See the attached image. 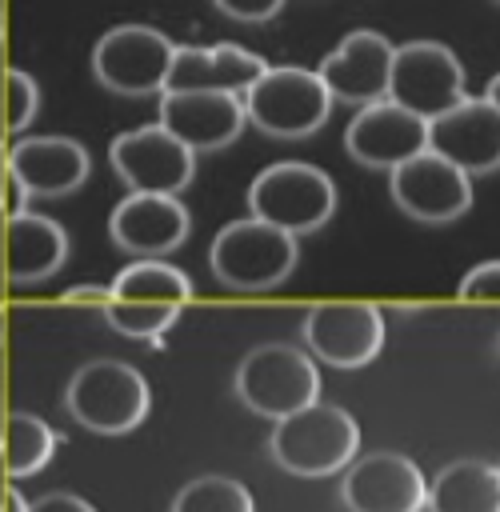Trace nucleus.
Listing matches in <instances>:
<instances>
[{"instance_id": "obj_13", "label": "nucleus", "mask_w": 500, "mask_h": 512, "mask_svg": "<svg viewBox=\"0 0 500 512\" xmlns=\"http://www.w3.org/2000/svg\"><path fill=\"white\" fill-rule=\"evenodd\" d=\"M392 52L384 32L376 28H356L348 32L324 60H320V80L332 92V100L348 108H364L376 100H388V76H392Z\"/></svg>"}, {"instance_id": "obj_10", "label": "nucleus", "mask_w": 500, "mask_h": 512, "mask_svg": "<svg viewBox=\"0 0 500 512\" xmlns=\"http://www.w3.org/2000/svg\"><path fill=\"white\" fill-rule=\"evenodd\" d=\"M304 344L312 360L332 368H364L384 348V312L368 300H324L304 316Z\"/></svg>"}, {"instance_id": "obj_20", "label": "nucleus", "mask_w": 500, "mask_h": 512, "mask_svg": "<svg viewBox=\"0 0 500 512\" xmlns=\"http://www.w3.org/2000/svg\"><path fill=\"white\" fill-rule=\"evenodd\" d=\"M268 64L240 48V44H212V48H192V44H176L172 52V68H168V84L164 92H184V88H212V92H232L244 96V88L264 72Z\"/></svg>"}, {"instance_id": "obj_2", "label": "nucleus", "mask_w": 500, "mask_h": 512, "mask_svg": "<svg viewBox=\"0 0 500 512\" xmlns=\"http://www.w3.org/2000/svg\"><path fill=\"white\" fill-rule=\"evenodd\" d=\"M244 120L276 140H304L332 116V92L316 68L268 64L240 96Z\"/></svg>"}, {"instance_id": "obj_39", "label": "nucleus", "mask_w": 500, "mask_h": 512, "mask_svg": "<svg viewBox=\"0 0 500 512\" xmlns=\"http://www.w3.org/2000/svg\"><path fill=\"white\" fill-rule=\"evenodd\" d=\"M496 4H500V0H496Z\"/></svg>"}, {"instance_id": "obj_24", "label": "nucleus", "mask_w": 500, "mask_h": 512, "mask_svg": "<svg viewBox=\"0 0 500 512\" xmlns=\"http://www.w3.org/2000/svg\"><path fill=\"white\" fill-rule=\"evenodd\" d=\"M172 512H256V500H252V492L240 480L212 472V476L188 480L176 492Z\"/></svg>"}, {"instance_id": "obj_29", "label": "nucleus", "mask_w": 500, "mask_h": 512, "mask_svg": "<svg viewBox=\"0 0 500 512\" xmlns=\"http://www.w3.org/2000/svg\"><path fill=\"white\" fill-rule=\"evenodd\" d=\"M28 512H96V508L76 492H48V496L32 500Z\"/></svg>"}, {"instance_id": "obj_21", "label": "nucleus", "mask_w": 500, "mask_h": 512, "mask_svg": "<svg viewBox=\"0 0 500 512\" xmlns=\"http://www.w3.org/2000/svg\"><path fill=\"white\" fill-rule=\"evenodd\" d=\"M424 512H500V472L488 460H452L428 480Z\"/></svg>"}, {"instance_id": "obj_19", "label": "nucleus", "mask_w": 500, "mask_h": 512, "mask_svg": "<svg viewBox=\"0 0 500 512\" xmlns=\"http://www.w3.org/2000/svg\"><path fill=\"white\" fill-rule=\"evenodd\" d=\"M68 232L52 216L40 212H12L4 224V272L12 284H40L68 260Z\"/></svg>"}, {"instance_id": "obj_26", "label": "nucleus", "mask_w": 500, "mask_h": 512, "mask_svg": "<svg viewBox=\"0 0 500 512\" xmlns=\"http://www.w3.org/2000/svg\"><path fill=\"white\" fill-rule=\"evenodd\" d=\"M36 108H40V88L28 72L20 68H8L4 76V120H8V132H20L36 120Z\"/></svg>"}, {"instance_id": "obj_11", "label": "nucleus", "mask_w": 500, "mask_h": 512, "mask_svg": "<svg viewBox=\"0 0 500 512\" xmlns=\"http://www.w3.org/2000/svg\"><path fill=\"white\" fill-rule=\"evenodd\" d=\"M388 188L400 212L416 224H452L472 208V176L432 148L396 164L388 172Z\"/></svg>"}, {"instance_id": "obj_17", "label": "nucleus", "mask_w": 500, "mask_h": 512, "mask_svg": "<svg viewBox=\"0 0 500 512\" xmlns=\"http://www.w3.org/2000/svg\"><path fill=\"white\" fill-rule=\"evenodd\" d=\"M160 128H168L192 152H216L244 132V104L232 92L212 88H184L160 92Z\"/></svg>"}, {"instance_id": "obj_16", "label": "nucleus", "mask_w": 500, "mask_h": 512, "mask_svg": "<svg viewBox=\"0 0 500 512\" xmlns=\"http://www.w3.org/2000/svg\"><path fill=\"white\" fill-rule=\"evenodd\" d=\"M188 232L192 216L180 196L128 192L108 216V236L128 256H168L188 240Z\"/></svg>"}, {"instance_id": "obj_9", "label": "nucleus", "mask_w": 500, "mask_h": 512, "mask_svg": "<svg viewBox=\"0 0 500 512\" xmlns=\"http://www.w3.org/2000/svg\"><path fill=\"white\" fill-rule=\"evenodd\" d=\"M108 160H112V172L124 180L128 192L180 196L196 176V152L188 144H180L160 124L120 132L108 144Z\"/></svg>"}, {"instance_id": "obj_25", "label": "nucleus", "mask_w": 500, "mask_h": 512, "mask_svg": "<svg viewBox=\"0 0 500 512\" xmlns=\"http://www.w3.org/2000/svg\"><path fill=\"white\" fill-rule=\"evenodd\" d=\"M180 308L176 304H136V300H112L104 304V320L128 336V340H160L176 324Z\"/></svg>"}, {"instance_id": "obj_33", "label": "nucleus", "mask_w": 500, "mask_h": 512, "mask_svg": "<svg viewBox=\"0 0 500 512\" xmlns=\"http://www.w3.org/2000/svg\"><path fill=\"white\" fill-rule=\"evenodd\" d=\"M8 488H12V472H8L4 452H0V512H4V496H8Z\"/></svg>"}, {"instance_id": "obj_18", "label": "nucleus", "mask_w": 500, "mask_h": 512, "mask_svg": "<svg viewBox=\"0 0 500 512\" xmlns=\"http://www.w3.org/2000/svg\"><path fill=\"white\" fill-rule=\"evenodd\" d=\"M88 148L72 136H24L8 148V172L20 196H68L88 180Z\"/></svg>"}, {"instance_id": "obj_37", "label": "nucleus", "mask_w": 500, "mask_h": 512, "mask_svg": "<svg viewBox=\"0 0 500 512\" xmlns=\"http://www.w3.org/2000/svg\"><path fill=\"white\" fill-rule=\"evenodd\" d=\"M0 336H4V324H0Z\"/></svg>"}, {"instance_id": "obj_32", "label": "nucleus", "mask_w": 500, "mask_h": 512, "mask_svg": "<svg viewBox=\"0 0 500 512\" xmlns=\"http://www.w3.org/2000/svg\"><path fill=\"white\" fill-rule=\"evenodd\" d=\"M8 188H16V184H12V172H8V152L0 148V204H4Z\"/></svg>"}, {"instance_id": "obj_3", "label": "nucleus", "mask_w": 500, "mask_h": 512, "mask_svg": "<svg viewBox=\"0 0 500 512\" xmlns=\"http://www.w3.org/2000/svg\"><path fill=\"white\" fill-rule=\"evenodd\" d=\"M296 256H300L296 236L256 216L224 224L208 248L212 276L236 292H264L284 284L288 272L296 268Z\"/></svg>"}, {"instance_id": "obj_14", "label": "nucleus", "mask_w": 500, "mask_h": 512, "mask_svg": "<svg viewBox=\"0 0 500 512\" xmlns=\"http://www.w3.org/2000/svg\"><path fill=\"white\" fill-rule=\"evenodd\" d=\"M428 148L468 176L500 168V108L484 96H464L428 120Z\"/></svg>"}, {"instance_id": "obj_38", "label": "nucleus", "mask_w": 500, "mask_h": 512, "mask_svg": "<svg viewBox=\"0 0 500 512\" xmlns=\"http://www.w3.org/2000/svg\"><path fill=\"white\" fill-rule=\"evenodd\" d=\"M496 472H500V464H496Z\"/></svg>"}, {"instance_id": "obj_8", "label": "nucleus", "mask_w": 500, "mask_h": 512, "mask_svg": "<svg viewBox=\"0 0 500 512\" xmlns=\"http://www.w3.org/2000/svg\"><path fill=\"white\" fill-rule=\"evenodd\" d=\"M388 100L432 120L464 100V64L456 60V52L448 44L408 40L392 52Z\"/></svg>"}, {"instance_id": "obj_36", "label": "nucleus", "mask_w": 500, "mask_h": 512, "mask_svg": "<svg viewBox=\"0 0 500 512\" xmlns=\"http://www.w3.org/2000/svg\"><path fill=\"white\" fill-rule=\"evenodd\" d=\"M4 420H8V408H4V396H0V436H4Z\"/></svg>"}, {"instance_id": "obj_30", "label": "nucleus", "mask_w": 500, "mask_h": 512, "mask_svg": "<svg viewBox=\"0 0 500 512\" xmlns=\"http://www.w3.org/2000/svg\"><path fill=\"white\" fill-rule=\"evenodd\" d=\"M64 304L104 308L108 304V284H72V288H64Z\"/></svg>"}, {"instance_id": "obj_31", "label": "nucleus", "mask_w": 500, "mask_h": 512, "mask_svg": "<svg viewBox=\"0 0 500 512\" xmlns=\"http://www.w3.org/2000/svg\"><path fill=\"white\" fill-rule=\"evenodd\" d=\"M4 512H28V500L20 496V488H16V484H12V488H8V496H4Z\"/></svg>"}, {"instance_id": "obj_23", "label": "nucleus", "mask_w": 500, "mask_h": 512, "mask_svg": "<svg viewBox=\"0 0 500 512\" xmlns=\"http://www.w3.org/2000/svg\"><path fill=\"white\" fill-rule=\"evenodd\" d=\"M0 452H4V464H8L12 480L36 476L56 452V432L36 412H8L4 436H0Z\"/></svg>"}, {"instance_id": "obj_5", "label": "nucleus", "mask_w": 500, "mask_h": 512, "mask_svg": "<svg viewBox=\"0 0 500 512\" xmlns=\"http://www.w3.org/2000/svg\"><path fill=\"white\" fill-rule=\"evenodd\" d=\"M64 404L76 424L104 432V436H120V432H132L136 424H144V416L152 408V392H148L144 372L132 364L88 360L72 372V380L64 388Z\"/></svg>"}, {"instance_id": "obj_6", "label": "nucleus", "mask_w": 500, "mask_h": 512, "mask_svg": "<svg viewBox=\"0 0 500 512\" xmlns=\"http://www.w3.org/2000/svg\"><path fill=\"white\" fill-rule=\"evenodd\" d=\"M248 208L256 220L276 224L292 236L316 232L332 220L336 212V184L324 168L304 164V160H280L268 164L252 184H248Z\"/></svg>"}, {"instance_id": "obj_28", "label": "nucleus", "mask_w": 500, "mask_h": 512, "mask_svg": "<svg viewBox=\"0 0 500 512\" xmlns=\"http://www.w3.org/2000/svg\"><path fill=\"white\" fill-rule=\"evenodd\" d=\"M224 16H232V20H244V24H260V20H272L280 8H284V0H212Z\"/></svg>"}, {"instance_id": "obj_12", "label": "nucleus", "mask_w": 500, "mask_h": 512, "mask_svg": "<svg viewBox=\"0 0 500 512\" xmlns=\"http://www.w3.org/2000/svg\"><path fill=\"white\" fill-rule=\"evenodd\" d=\"M340 500L348 512H424L428 476L404 452H368L344 468Z\"/></svg>"}, {"instance_id": "obj_7", "label": "nucleus", "mask_w": 500, "mask_h": 512, "mask_svg": "<svg viewBox=\"0 0 500 512\" xmlns=\"http://www.w3.org/2000/svg\"><path fill=\"white\" fill-rule=\"evenodd\" d=\"M176 44L152 24H116L92 48L96 80L116 96H156L168 84Z\"/></svg>"}, {"instance_id": "obj_27", "label": "nucleus", "mask_w": 500, "mask_h": 512, "mask_svg": "<svg viewBox=\"0 0 500 512\" xmlns=\"http://www.w3.org/2000/svg\"><path fill=\"white\" fill-rule=\"evenodd\" d=\"M456 292L468 304H500V260H484V264L468 268Z\"/></svg>"}, {"instance_id": "obj_15", "label": "nucleus", "mask_w": 500, "mask_h": 512, "mask_svg": "<svg viewBox=\"0 0 500 512\" xmlns=\"http://www.w3.org/2000/svg\"><path fill=\"white\" fill-rule=\"evenodd\" d=\"M344 148L364 168H396L428 148V120L400 108L396 100H376L356 108L344 128Z\"/></svg>"}, {"instance_id": "obj_35", "label": "nucleus", "mask_w": 500, "mask_h": 512, "mask_svg": "<svg viewBox=\"0 0 500 512\" xmlns=\"http://www.w3.org/2000/svg\"><path fill=\"white\" fill-rule=\"evenodd\" d=\"M4 28H8V0H0V36H4Z\"/></svg>"}, {"instance_id": "obj_34", "label": "nucleus", "mask_w": 500, "mask_h": 512, "mask_svg": "<svg viewBox=\"0 0 500 512\" xmlns=\"http://www.w3.org/2000/svg\"><path fill=\"white\" fill-rule=\"evenodd\" d=\"M484 100H492V104L500 108V72H496V76L488 80V92H484Z\"/></svg>"}, {"instance_id": "obj_4", "label": "nucleus", "mask_w": 500, "mask_h": 512, "mask_svg": "<svg viewBox=\"0 0 500 512\" xmlns=\"http://www.w3.org/2000/svg\"><path fill=\"white\" fill-rule=\"evenodd\" d=\"M232 388L248 412L284 420V416L308 408L312 400H320V368H316L312 352L272 340V344H256L240 360Z\"/></svg>"}, {"instance_id": "obj_1", "label": "nucleus", "mask_w": 500, "mask_h": 512, "mask_svg": "<svg viewBox=\"0 0 500 512\" xmlns=\"http://www.w3.org/2000/svg\"><path fill=\"white\" fill-rule=\"evenodd\" d=\"M268 452L288 476L324 480V476L344 472L356 460L360 424L340 404L312 400L308 408L276 420V428L268 436Z\"/></svg>"}, {"instance_id": "obj_22", "label": "nucleus", "mask_w": 500, "mask_h": 512, "mask_svg": "<svg viewBox=\"0 0 500 512\" xmlns=\"http://www.w3.org/2000/svg\"><path fill=\"white\" fill-rule=\"evenodd\" d=\"M108 296L112 300H136V304H176V308H184L192 300V280L160 256H140V260H132L116 272V280L108 284Z\"/></svg>"}]
</instances>
